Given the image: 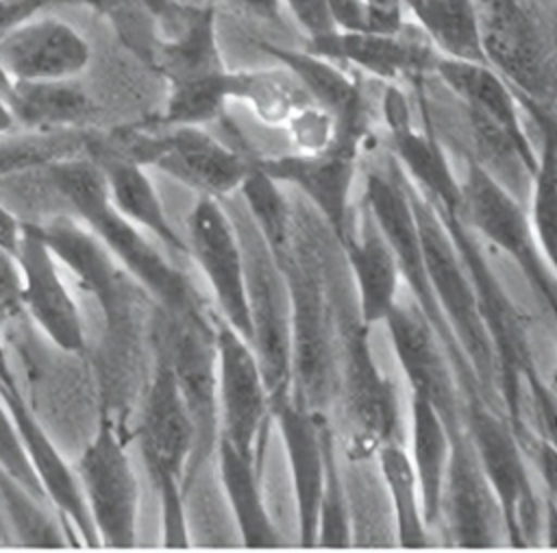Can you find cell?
I'll return each instance as SVG.
<instances>
[{
  "instance_id": "21",
  "label": "cell",
  "mask_w": 557,
  "mask_h": 553,
  "mask_svg": "<svg viewBox=\"0 0 557 553\" xmlns=\"http://www.w3.org/2000/svg\"><path fill=\"white\" fill-rule=\"evenodd\" d=\"M91 59L89 44L70 24L37 13L0 35V61L15 81L76 78Z\"/></svg>"
},
{
  "instance_id": "35",
  "label": "cell",
  "mask_w": 557,
  "mask_h": 553,
  "mask_svg": "<svg viewBox=\"0 0 557 553\" xmlns=\"http://www.w3.org/2000/svg\"><path fill=\"white\" fill-rule=\"evenodd\" d=\"M231 72L218 70L200 76L172 81L163 122L168 126H205L218 120L231 100Z\"/></svg>"
},
{
  "instance_id": "50",
  "label": "cell",
  "mask_w": 557,
  "mask_h": 553,
  "mask_svg": "<svg viewBox=\"0 0 557 553\" xmlns=\"http://www.w3.org/2000/svg\"><path fill=\"white\" fill-rule=\"evenodd\" d=\"M0 96L4 98V100H13V96H15V78L7 72V67L2 65V61H0Z\"/></svg>"
},
{
  "instance_id": "9",
  "label": "cell",
  "mask_w": 557,
  "mask_h": 553,
  "mask_svg": "<svg viewBox=\"0 0 557 553\" xmlns=\"http://www.w3.org/2000/svg\"><path fill=\"white\" fill-rule=\"evenodd\" d=\"M76 477L100 544L131 549L137 542L139 488L117 422L104 411L78 457Z\"/></svg>"
},
{
  "instance_id": "19",
  "label": "cell",
  "mask_w": 557,
  "mask_h": 553,
  "mask_svg": "<svg viewBox=\"0 0 557 553\" xmlns=\"http://www.w3.org/2000/svg\"><path fill=\"white\" fill-rule=\"evenodd\" d=\"M385 324L411 392L426 396L435 405L448 433L461 429L463 420L457 381L426 318L418 307L409 309L396 303L387 314Z\"/></svg>"
},
{
  "instance_id": "5",
  "label": "cell",
  "mask_w": 557,
  "mask_h": 553,
  "mask_svg": "<svg viewBox=\"0 0 557 553\" xmlns=\"http://www.w3.org/2000/svg\"><path fill=\"white\" fill-rule=\"evenodd\" d=\"M163 311V309H161ZM159 348L165 353L194 422V453L185 472V494L215 451L220 435L215 379V318L205 309L163 311Z\"/></svg>"
},
{
  "instance_id": "44",
  "label": "cell",
  "mask_w": 557,
  "mask_h": 553,
  "mask_svg": "<svg viewBox=\"0 0 557 553\" xmlns=\"http://www.w3.org/2000/svg\"><path fill=\"white\" fill-rule=\"evenodd\" d=\"M242 9H246L250 15L263 20V22H272V24H281L283 20V9H285V0H237Z\"/></svg>"
},
{
  "instance_id": "43",
  "label": "cell",
  "mask_w": 557,
  "mask_h": 553,
  "mask_svg": "<svg viewBox=\"0 0 557 553\" xmlns=\"http://www.w3.org/2000/svg\"><path fill=\"white\" fill-rule=\"evenodd\" d=\"M54 0H0V35L17 26L26 17L44 11Z\"/></svg>"
},
{
  "instance_id": "4",
  "label": "cell",
  "mask_w": 557,
  "mask_h": 553,
  "mask_svg": "<svg viewBox=\"0 0 557 553\" xmlns=\"http://www.w3.org/2000/svg\"><path fill=\"white\" fill-rule=\"evenodd\" d=\"M479 41L520 102L557 107V57L529 0H472Z\"/></svg>"
},
{
  "instance_id": "41",
  "label": "cell",
  "mask_w": 557,
  "mask_h": 553,
  "mask_svg": "<svg viewBox=\"0 0 557 553\" xmlns=\"http://www.w3.org/2000/svg\"><path fill=\"white\" fill-rule=\"evenodd\" d=\"M22 314V274L17 257L0 246V320H15Z\"/></svg>"
},
{
  "instance_id": "15",
  "label": "cell",
  "mask_w": 557,
  "mask_h": 553,
  "mask_svg": "<svg viewBox=\"0 0 557 553\" xmlns=\"http://www.w3.org/2000/svg\"><path fill=\"white\" fill-rule=\"evenodd\" d=\"M187 253L202 270L220 318L250 342L248 287L242 239L218 198L200 196L187 220Z\"/></svg>"
},
{
  "instance_id": "24",
  "label": "cell",
  "mask_w": 557,
  "mask_h": 553,
  "mask_svg": "<svg viewBox=\"0 0 557 553\" xmlns=\"http://www.w3.org/2000/svg\"><path fill=\"white\" fill-rule=\"evenodd\" d=\"M342 248L357 283L361 322L366 327L385 322L387 314L398 303L403 276L398 259L370 211L363 213L359 231L350 224Z\"/></svg>"
},
{
  "instance_id": "49",
  "label": "cell",
  "mask_w": 557,
  "mask_h": 553,
  "mask_svg": "<svg viewBox=\"0 0 557 553\" xmlns=\"http://www.w3.org/2000/svg\"><path fill=\"white\" fill-rule=\"evenodd\" d=\"M0 385H20L17 377L13 372V366H11L9 357H7V348H4L2 335H0Z\"/></svg>"
},
{
  "instance_id": "30",
  "label": "cell",
  "mask_w": 557,
  "mask_h": 553,
  "mask_svg": "<svg viewBox=\"0 0 557 553\" xmlns=\"http://www.w3.org/2000/svg\"><path fill=\"white\" fill-rule=\"evenodd\" d=\"M403 7L440 54L485 61L472 0H403Z\"/></svg>"
},
{
  "instance_id": "39",
  "label": "cell",
  "mask_w": 557,
  "mask_h": 553,
  "mask_svg": "<svg viewBox=\"0 0 557 553\" xmlns=\"http://www.w3.org/2000/svg\"><path fill=\"white\" fill-rule=\"evenodd\" d=\"M283 131L294 146V152L315 155L333 144L337 124L326 109L318 107L315 102H307L283 124Z\"/></svg>"
},
{
  "instance_id": "33",
  "label": "cell",
  "mask_w": 557,
  "mask_h": 553,
  "mask_svg": "<svg viewBox=\"0 0 557 553\" xmlns=\"http://www.w3.org/2000/svg\"><path fill=\"white\" fill-rule=\"evenodd\" d=\"M11 107L20 124L41 131L67 128L78 124L89 113V98L74 78L65 81H15Z\"/></svg>"
},
{
  "instance_id": "52",
  "label": "cell",
  "mask_w": 557,
  "mask_h": 553,
  "mask_svg": "<svg viewBox=\"0 0 557 553\" xmlns=\"http://www.w3.org/2000/svg\"><path fill=\"white\" fill-rule=\"evenodd\" d=\"M555 324H557V320H555Z\"/></svg>"
},
{
  "instance_id": "18",
  "label": "cell",
  "mask_w": 557,
  "mask_h": 553,
  "mask_svg": "<svg viewBox=\"0 0 557 553\" xmlns=\"http://www.w3.org/2000/svg\"><path fill=\"white\" fill-rule=\"evenodd\" d=\"M307 50L335 63H348L357 72L394 85L400 81L420 85L426 74H433L440 57V50L424 33L407 35L405 28L396 33L335 28L318 37H307Z\"/></svg>"
},
{
  "instance_id": "20",
  "label": "cell",
  "mask_w": 557,
  "mask_h": 553,
  "mask_svg": "<svg viewBox=\"0 0 557 553\" xmlns=\"http://www.w3.org/2000/svg\"><path fill=\"white\" fill-rule=\"evenodd\" d=\"M0 398L9 409L24 455L46 494V501L57 507V512L61 514V523L72 525L87 546H100L78 477L76 472H72L41 422L35 418L20 385H0Z\"/></svg>"
},
{
  "instance_id": "13",
  "label": "cell",
  "mask_w": 557,
  "mask_h": 553,
  "mask_svg": "<svg viewBox=\"0 0 557 553\" xmlns=\"http://www.w3.org/2000/svg\"><path fill=\"white\" fill-rule=\"evenodd\" d=\"M115 157L141 165L152 163L194 187L200 196H213L218 200L239 192L252 161L215 139L202 126H170L159 137H135Z\"/></svg>"
},
{
  "instance_id": "6",
  "label": "cell",
  "mask_w": 557,
  "mask_h": 553,
  "mask_svg": "<svg viewBox=\"0 0 557 553\" xmlns=\"http://www.w3.org/2000/svg\"><path fill=\"white\" fill-rule=\"evenodd\" d=\"M242 239L250 314V346L272 403L292 394V309L285 274L250 218L233 220Z\"/></svg>"
},
{
  "instance_id": "51",
  "label": "cell",
  "mask_w": 557,
  "mask_h": 553,
  "mask_svg": "<svg viewBox=\"0 0 557 553\" xmlns=\"http://www.w3.org/2000/svg\"><path fill=\"white\" fill-rule=\"evenodd\" d=\"M0 544H13V538H11V531H9V525L4 520L2 509H0Z\"/></svg>"
},
{
  "instance_id": "48",
  "label": "cell",
  "mask_w": 557,
  "mask_h": 553,
  "mask_svg": "<svg viewBox=\"0 0 557 553\" xmlns=\"http://www.w3.org/2000/svg\"><path fill=\"white\" fill-rule=\"evenodd\" d=\"M20 126V120L9 100L0 96V135H11Z\"/></svg>"
},
{
  "instance_id": "29",
  "label": "cell",
  "mask_w": 557,
  "mask_h": 553,
  "mask_svg": "<svg viewBox=\"0 0 557 553\" xmlns=\"http://www.w3.org/2000/svg\"><path fill=\"white\" fill-rule=\"evenodd\" d=\"M450 459V435L435 405L411 392V464L420 483L422 512L429 527L442 520L444 483Z\"/></svg>"
},
{
  "instance_id": "3",
  "label": "cell",
  "mask_w": 557,
  "mask_h": 553,
  "mask_svg": "<svg viewBox=\"0 0 557 553\" xmlns=\"http://www.w3.org/2000/svg\"><path fill=\"white\" fill-rule=\"evenodd\" d=\"M407 192L418 224L429 285L444 311L448 329L463 348L474 374L479 377L485 394L492 401V394H496V385L500 392L498 364L474 285L435 207L411 185L409 179Z\"/></svg>"
},
{
  "instance_id": "2",
  "label": "cell",
  "mask_w": 557,
  "mask_h": 553,
  "mask_svg": "<svg viewBox=\"0 0 557 553\" xmlns=\"http://www.w3.org/2000/svg\"><path fill=\"white\" fill-rule=\"evenodd\" d=\"M292 309V398L322 416L333 374V307L324 281V259L315 237L294 218L287 253L278 259Z\"/></svg>"
},
{
  "instance_id": "16",
  "label": "cell",
  "mask_w": 557,
  "mask_h": 553,
  "mask_svg": "<svg viewBox=\"0 0 557 553\" xmlns=\"http://www.w3.org/2000/svg\"><path fill=\"white\" fill-rule=\"evenodd\" d=\"M15 257L22 274L24 314L33 318V322L57 348L81 355L87 344L85 324L39 224L22 226Z\"/></svg>"
},
{
  "instance_id": "11",
  "label": "cell",
  "mask_w": 557,
  "mask_h": 553,
  "mask_svg": "<svg viewBox=\"0 0 557 553\" xmlns=\"http://www.w3.org/2000/svg\"><path fill=\"white\" fill-rule=\"evenodd\" d=\"M359 311L344 316L337 335L342 346V396L346 414V451L352 459H366L394 440L398 411L392 383L381 374Z\"/></svg>"
},
{
  "instance_id": "38",
  "label": "cell",
  "mask_w": 557,
  "mask_h": 553,
  "mask_svg": "<svg viewBox=\"0 0 557 553\" xmlns=\"http://www.w3.org/2000/svg\"><path fill=\"white\" fill-rule=\"evenodd\" d=\"M350 512L342 481V472L335 457V440L331 429L324 435V483L318 512V538L320 546H350Z\"/></svg>"
},
{
  "instance_id": "25",
  "label": "cell",
  "mask_w": 557,
  "mask_h": 553,
  "mask_svg": "<svg viewBox=\"0 0 557 553\" xmlns=\"http://www.w3.org/2000/svg\"><path fill=\"white\" fill-rule=\"evenodd\" d=\"M433 74L457 96L463 109L487 118L520 144L533 148L520 118L522 105L516 91L490 63L440 54Z\"/></svg>"
},
{
  "instance_id": "31",
  "label": "cell",
  "mask_w": 557,
  "mask_h": 553,
  "mask_svg": "<svg viewBox=\"0 0 557 553\" xmlns=\"http://www.w3.org/2000/svg\"><path fill=\"white\" fill-rule=\"evenodd\" d=\"M379 470L387 494L392 499L398 544L405 549H422L429 544V525L422 512L420 483L413 470L411 457L394 440L383 442L376 448Z\"/></svg>"
},
{
  "instance_id": "42",
  "label": "cell",
  "mask_w": 557,
  "mask_h": 553,
  "mask_svg": "<svg viewBox=\"0 0 557 553\" xmlns=\"http://www.w3.org/2000/svg\"><path fill=\"white\" fill-rule=\"evenodd\" d=\"M296 24L307 33V37H318L335 30V22L329 9V0H285Z\"/></svg>"
},
{
  "instance_id": "27",
  "label": "cell",
  "mask_w": 557,
  "mask_h": 553,
  "mask_svg": "<svg viewBox=\"0 0 557 553\" xmlns=\"http://www.w3.org/2000/svg\"><path fill=\"white\" fill-rule=\"evenodd\" d=\"M98 163L102 168L113 207L139 231L159 239L170 253L187 255V244L170 224L157 187L144 172V165L115 155L100 157Z\"/></svg>"
},
{
  "instance_id": "36",
  "label": "cell",
  "mask_w": 557,
  "mask_h": 553,
  "mask_svg": "<svg viewBox=\"0 0 557 553\" xmlns=\"http://www.w3.org/2000/svg\"><path fill=\"white\" fill-rule=\"evenodd\" d=\"M46 501L30 494L17 479L0 468V509L13 542L24 546H65L67 536L46 514Z\"/></svg>"
},
{
  "instance_id": "10",
  "label": "cell",
  "mask_w": 557,
  "mask_h": 553,
  "mask_svg": "<svg viewBox=\"0 0 557 553\" xmlns=\"http://www.w3.org/2000/svg\"><path fill=\"white\" fill-rule=\"evenodd\" d=\"M215 379L220 438L263 464L270 392L250 342L222 318H215Z\"/></svg>"
},
{
  "instance_id": "8",
  "label": "cell",
  "mask_w": 557,
  "mask_h": 553,
  "mask_svg": "<svg viewBox=\"0 0 557 553\" xmlns=\"http://www.w3.org/2000/svg\"><path fill=\"white\" fill-rule=\"evenodd\" d=\"M461 216L468 226L518 263L557 320V276L537 246L529 213L522 209L520 200L474 159L468 161L461 181Z\"/></svg>"
},
{
  "instance_id": "46",
  "label": "cell",
  "mask_w": 557,
  "mask_h": 553,
  "mask_svg": "<svg viewBox=\"0 0 557 553\" xmlns=\"http://www.w3.org/2000/svg\"><path fill=\"white\" fill-rule=\"evenodd\" d=\"M22 226H24V222H20L13 216V211H9L0 202V246L11 250L13 255L17 253V244H20V237H22Z\"/></svg>"
},
{
  "instance_id": "45",
  "label": "cell",
  "mask_w": 557,
  "mask_h": 553,
  "mask_svg": "<svg viewBox=\"0 0 557 553\" xmlns=\"http://www.w3.org/2000/svg\"><path fill=\"white\" fill-rule=\"evenodd\" d=\"M537 464L542 470V477L546 481L548 494L557 501V451L548 446L546 442H537Z\"/></svg>"
},
{
  "instance_id": "17",
  "label": "cell",
  "mask_w": 557,
  "mask_h": 553,
  "mask_svg": "<svg viewBox=\"0 0 557 553\" xmlns=\"http://www.w3.org/2000/svg\"><path fill=\"white\" fill-rule=\"evenodd\" d=\"M137 433L152 483L181 481L185 490V472L194 453V422L161 348L141 405Z\"/></svg>"
},
{
  "instance_id": "40",
  "label": "cell",
  "mask_w": 557,
  "mask_h": 553,
  "mask_svg": "<svg viewBox=\"0 0 557 553\" xmlns=\"http://www.w3.org/2000/svg\"><path fill=\"white\" fill-rule=\"evenodd\" d=\"M0 468H4L13 479H17L30 494L46 501V494L24 455V448L20 444L15 425L9 416V409L4 401L0 398ZM48 503V501H46Z\"/></svg>"
},
{
  "instance_id": "47",
  "label": "cell",
  "mask_w": 557,
  "mask_h": 553,
  "mask_svg": "<svg viewBox=\"0 0 557 553\" xmlns=\"http://www.w3.org/2000/svg\"><path fill=\"white\" fill-rule=\"evenodd\" d=\"M542 529H544V542L550 549H557V501L550 494L546 499V514L542 520Z\"/></svg>"
},
{
  "instance_id": "26",
  "label": "cell",
  "mask_w": 557,
  "mask_h": 553,
  "mask_svg": "<svg viewBox=\"0 0 557 553\" xmlns=\"http://www.w3.org/2000/svg\"><path fill=\"white\" fill-rule=\"evenodd\" d=\"M261 48L285 65L305 87L309 98L326 109L337 124L366 126V105L359 76H350L335 61L320 57L311 50L278 48L261 44Z\"/></svg>"
},
{
  "instance_id": "1",
  "label": "cell",
  "mask_w": 557,
  "mask_h": 553,
  "mask_svg": "<svg viewBox=\"0 0 557 553\" xmlns=\"http://www.w3.org/2000/svg\"><path fill=\"white\" fill-rule=\"evenodd\" d=\"M52 187L78 220L109 248L120 266L159 300L168 314L205 309L189 279L174 268L111 202L98 161L74 157L46 168Z\"/></svg>"
},
{
  "instance_id": "28",
  "label": "cell",
  "mask_w": 557,
  "mask_h": 553,
  "mask_svg": "<svg viewBox=\"0 0 557 553\" xmlns=\"http://www.w3.org/2000/svg\"><path fill=\"white\" fill-rule=\"evenodd\" d=\"M218 468L226 501L235 516L242 542L250 549L278 546L281 538L265 509L261 494V466L218 435Z\"/></svg>"
},
{
  "instance_id": "23",
  "label": "cell",
  "mask_w": 557,
  "mask_h": 553,
  "mask_svg": "<svg viewBox=\"0 0 557 553\" xmlns=\"http://www.w3.org/2000/svg\"><path fill=\"white\" fill-rule=\"evenodd\" d=\"M450 435V459L444 483L442 518L457 546H492V520L500 514L496 496L479 466L466 429Z\"/></svg>"
},
{
  "instance_id": "34",
  "label": "cell",
  "mask_w": 557,
  "mask_h": 553,
  "mask_svg": "<svg viewBox=\"0 0 557 553\" xmlns=\"http://www.w3.org/2000/svg\"><path fill=\"white\" fill-rule=\"evenodd\" d=\"M278 185L281 183L268 176L252 159L250 170L239 187L248 209V218L252 220L257 233L261 235V239L265 242L276 261L289 248L296 218Z\"/></svg>"
},
{
  "instance_id": "14",
  "label": "cell",
  "mask_w": 557,
  "mask_h": 553,
  "mask_svg": "<svg viewBox=\"0 0 557 553\" xmlns=\"http://www.w3.org/2000/svg\"><path fill=\"white\" fill-rule=\"evenodd\" d=\"M366 128L339 126L333 144L315 155H278L261 157L255 163L272 176L276 183L294 185L315 211L324 218V224L342 244L350 231V189L357 176L359 150Z\"/></svg>"
},
{
  "instance_id": "12",
  "label": "cell",
  "mask_w": 557,
  "mask_h": 553,
  "mask_svg": "<svg viewBox=\"0 0 557 553\" xmlns=\"http://www.w3.org/2000/svg\"><path fill=\"white\" fill-rule=\"evenodd\" d=\"M39 229L54 259L100 305L115 351L128 346L137 318V298L135 287L124 276L126 270L83 222L59 216L39 224Z\"/></svg>"
},
{
  "instance_id": "32",
  "label": "cell",
  "mask_w": 557,
  "mask_h": 553,
  "mask_svg": "<svg viewBox=\"0 0 557 553\" xmlns=\"http://www.w3.org/2000/svg\"><path fill=\"white\" fill-rule=\"evenodd\" d=\"M231 100L246 102L252 113L272 128L283 124L307 102H313L300 81L285 67L231 72Z\"/></svg>"
},
{
  "instance_id": "37",
  "label": "cell",
  "mask_w": 557,
  "mask_h": 553,
  "mask_svg": "<svg viewBox=\"0 0 557 553\" xmlns=\"http://www.w3.org/2000/svg\"><path fill=\"white\" fill-rule=\"evenodd\" d=\"M87 148L85 139L65 128L39 131L30 137L9 139L0 144V176L22 174L30 170H46L52 163L81 157Z\"/></svg>"
},
{
  "instance_id": "7",
  "label": "cell",
  "mask_w": 557,
  "mask_h": 553,
  "mask_svg": "<svg viewBox=\"0 0 557 553\" xmlns=\"http://www.w3.org/2000/svg\"><path fill=\"white\" fill-rule=\"evenodd\" d=\"M461 420L496 496L509 542L513 546L535 544L542 531V512L524 464V448L511 425L490 405L463 407Z\"/></svg>"
},
{
  "instance_id": "22",
  "label": "cell",
  "mask_w": 557,
  "mask_h": 553,
  "mask_svg": "<svg viewBox=\"0 0 557 553\" xmlns=\"http://www.w3.org/2000/svg\"><path fill=\"white\" fill-rule=\"evenodd\" d=\"M285 455L292 470V488L296 501V523L300 546H315L318 512L324 483V435L326 420L285 396L272 403Z\"/></svg>"
}]
</instances>
